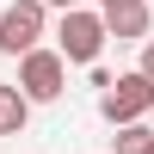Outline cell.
<instances>
[{
    "instance_id": "1",
    "label": "cell",
    "mask_w": 154,
    "mask_h": 154,
    "mask_svg": "<svg viewBox=\"0 0 154 154\" xmlns=\"http://www.w3.org/2000/svg\"><path fill=\"white\" fill-rule=\"evenodd\" d=\"M105 43H111V37H105V19H99V12L68 6V12L56 19V56H62V62H74V68H93Z\"/></svg>"
},
{
    "instance_id": "2",
    "label": "cell",
    "mask_w": 154,
    "mask_h": 154,
    "mask_svg": "<svg viewBox=\"0 0 154 154\" xmlns=\"http://www.w3.org/2000/svg\"><path fill=\"white\" fill-rule=\"evenodd\" d=\"M12 86H19L31 105H56L62 86H68V62H62L56 49L37 43V49H25V56H19V80H12Z\"/></svg>"
},
{
    "instance_id": "3",
    "label": "cell",
    "mask_w": 154,
    "mask_h": 154,
    "mask_svg": "<svg viewBox=\"0 0 154 154\" xmlns=\"http://www.w3.org/2000/svg\"><path fill=\"white\" fill-rule=\"evenodd\" d=\"M154 111V80L148 74H111V86L105 93H99V117L111 123V130H117V123H136V117H148Z\"/></svg>"
},
{
    "instance_id": "4",
    "label": "cell",
    "mask_w": 154,
    "mask_h": 154,
    "mask_svg": "<svg viewBox=\"0 0 154 154\" xmlns=\"http://www.w3.org/2000/svg\"><path fill=\"white\" fill-rule=\"evenodd\" d=\"M43 31H49V6L43 0H12V6H0V49H6V56L37 49Z\"/></svg>"
},
{
    "instance_id": "5",
    "label": "cell",
    "mask_w": 154,
    "mask_h": 154,
    "mask_svg": "<svg viewBox=\"0 0 154 154\" xmlns=\"http://www.w3.org/2000/svg\"><path fill=\"white\" fill-rule=\"evenodd\" d=\"M99 19H105V37H117V43H142L148 25H154V12H148V0H130V6H111V12H99Z\"/></svg>"
},
{
    "instance_id": "6",
    "label": "cell",
    "mask_w": 154,
    "mask_h": 154,
    "mask_svg": "<svg viewBox=\"0 0 154 154\" xmlns=\"http://www.w3.org/2000/svg\"><path fill=\"white\" fill-rule=\"evenodd\" d=\"M25 123H31V99L19 86H0V136H25Z\"/></svg>"
},
{
    "instance_id": "7",
    "label": "cell",
    "mask_w": 154,
    "mask_h": 154,
    "mask_svg": "<svg viewBox=\"0 0 154 154\" xmlns=\"http://www.w3.org/2000/svg\"><path fill=\"white\" fill-rule=\"evenodd\" d=\"M154 148V130H148V117H136V123H117V148L111 154H148Z\"/></svg>"
},
{
    "instance_id": "8",
    "label": "cell",
    "mask_w": 154,
    "mask_h": 154,
    "mask_svg": "<svg viewBox=\"0 0 154 154\" xmlns=\"http://www.w3.org/2000/svg\"><path fill=\"white\" fill-rule=\"evenodd\" d=\"M136 74H148V80H154V37H142V62H136Z\"/></svg>"
},
{
    "instance_id": "9",
    "label": "cell",
    "mask_w": 154,
    "mask_h": 154,
    "mask_svg": "<svg viewBox=\"0 0 154 154\" xmlns=\"http://www.w3.org/2000/svg\"><path fill=\"white\" fill-rule=\"evenodd\" d=\"M43 6H49V12H68V6H80V0H43Z\"/></svg>"
},
{
    "instance_id": "10",
    "label": "cell",
    "mask_w": 154,
    "mask_h": 154,
    "mask_svg": "<svg viewBox=\"0 0 154 154\" xmlns=\"http://www.w3.org/2000/svg\"><path fill=\"white\" fill-rule=\"evenodd\" d=\"M111 6H130V0H99V12H111Z\"/></svg>"
},
{
    "instance_id": "11",
    "label": "cell",
    "mask_w": 154,
    "mask_h": 154,
    "mask_svg": "<svg viewBox=\"0 0 154 154\" xmlns=\"http://www.w3.org/2000/svg\"><path fill=\"white\" fill-rule=\"evenodd\" d=\"M148 154H154V148H148Z\"/></svg>"
}]
</instances>
